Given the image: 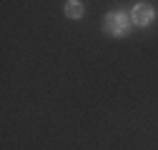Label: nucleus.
<instances>
[{
	"label": "nucleus",
	"instance_id": "2",
	"mask_svg": "<svg viewBox=\"0 0 158 150\" xmlns=\"http://www.w3.org/2000/svg\"><path fill=\"white\" fill-rule=\"evenodd\" d=\"M153 18H156V10H153L148 3H138V5H133V10H131V23L138 25V28L151 25Z\"/></svg>",
	"mask_w": 158,
	"mask_h": 150
},
{
	"label": "nucleus",
	"instance_id": "1",
	"mask_svg": "<svg viewBox=\"0 0 158 150\" xmlns=\"http://www.w3.org/2000/svg\"><path fill=\"white\" fill-rule=\"evenodd\" d=\"M131 18L126 15V13H121V10H113V13H108L106 15V23H103V30L108 33V35H115V38H123V35H128L131 33Z\"/></svg>",
	"mask_w": 158,
	"mask_h": 150
},
{
	"label": "nucleus",
	"instance_id": "3",
	"mask_svg": "<svg viewBox=\"0 0 158 150\" xmlns=\"http://www.w3.org/2000/svg\"><path fill=\"white\" fill-rule=\"evenodd\" d=\"M83 13H85V8H83L81 0H68V3H65V15L70 18V20H78V18H83Z\"/></svg>",
	"mask_w": 158,
	"mask_h": 150
}]
</instances>
